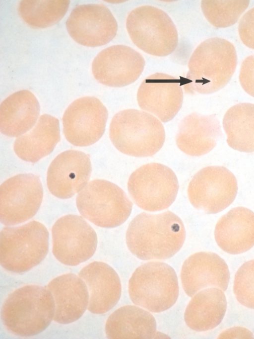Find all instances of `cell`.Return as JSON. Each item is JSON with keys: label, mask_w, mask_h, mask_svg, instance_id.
<instances>
[{"label": "cell", "mask_w": 254, "mask_h": 339, "mask_svg": "<svg viewBox=\"0 0 254 339\" xmlns=\"http://www.w3.org/2000/svg\"><path fill=\"white\" fill-rule=\"evenodd\" d=\"M78 276L85 283L89 293L88 310L93 314H104L119 301L122 292L120 279L108 264L94 261L84 267Z\"/></svg>", "instance_id": "20"}, {"label": "cell", "mask_w": 254, "mask_h": 339, "mask_svg": "<svg viewBox=\"0 0 254 339\" xmlns=\"http://www.w3.org/2000/svg\"><path fill=\"white\" fill-rule=\"evenodd\" d=\"M237 64L234 46L229 41L214 37L201 42L188 63L183 88L187 94H210L224 87L230 81Z\"/></svg>", "instance_id": "2"}, {"label": "cell", "mask_w": 254, "mask_h": 339, "mask_svg": "<svg viewBox=\"0 0 254 339\" xmlns=\"http://www.w3.org/2000/svg\"><path fill=\"white\" fill-rule=\"evenodd\" d=\"M70 36L76 42L87 47H99L116 36L118 23L107 6L101 3L76 6L66 21Z\"/></svg>", "instance_id": "14"}, {"label": "cell", "mask_w": 254, "mask_h": 339, "mask_svg": "<svg viewBox=\"0 0 254 339\" xmlns=\"http://www.w3.org/2000/svg\"><path fill=\"white\" fill-rule=\"evenodd\" d=\"M145 64L143 56L133 48L116 45L104 49L95 57L92 64V71L100 83L120 87L136 81Z\"/></svg>", "instance_id": "15"}, {"label": "cell", "mask_w": 254, "mask_h": 339, "mask_svg": "<svg viewBox=\"0 0 254 339\" xmlns=\"http://www.w3.org/2000/svg\"><path fill=\"white\" fill-rule=\"evenodd\" d=\"M76 204L80 214L95 225L106 228L123 224L132 203L119 186L109 181L95 179L79 192Z\"/></svg>", "instance_id": "8"}, {"label": "cell", "mask_w": 254, "mask_h": 339, "mask_svg": "<svg viewBox=\"0 0 254 339\" xmlns=\"http://www.w3.org/2000/svg\"><path fill=\"white\" fill-rule=\"evenodd\" d=\"M238 33L242 42L254 49V7L249 10L240 19Z\"/></svg>", "instance_id": "31"}, {"label": "cell", "mask_w": 254, "mask_h": 339, "mask_svg": "<svg viewBox=\"0 0 254 339\" xmlns=\"http://www.w3.org/2000/svg\"><path fill=\"white\" fill-rule=\"evenodd\" d=\"M221 289L210 287L193 295L184 314L187 326L192 330H212L222 322L227 309V300Z\"/></svg>", "instance_id": "26"}, {"label": "cell", "mask_w": 254, "mask_h": 339, "mask_svg": "<svg viewBox=\"0 0 254 339\" xmlns=\"http://www.w3.org/2000/svg\"><path fill=\"white\" fill-rule=\"evenodd\" d=\"M238 191L234 174L222 166L205 167L193 176L188 188L189 200L197 210L216 214L228 207Z\"/></svg>", "instance_id": "10"}, {"label": "cell", "mask_w": 254, "mask_h": 339, "mask_svg": "<svg viewBox=\"0 0 254 339\" xmlns=\"http://www.w3.org/2000/svg\"><path fill=\"white\" fill-rule=\"evenodd\" d=\"M179 284L174 269L160 261L138 267L128 281L130 299L136 305L153 313L172 307L179 296Z\"/></svg>", "instance_id": "6"}, {"label": "cell", "mask_w": 254, "mask_h": 339, "mask_svg": "<svg viewBox=\"0 0 254 339\" xmlns=\"http://www.w3.org/2000/svg\"><path fill=\"white\" fill-rule=\"evenodd\" d=\"M214 237L227 253L238 254L249 251L254 246V212L244 207L232 208L217 222Z\"/></svg>", "instance_id": "22"}, {"label": "cell", "mask_w": 254, "mask_h": 339, "mask_svg": "<svg viewBox=\"0 0 254 339\" xmlns=\"http://www.w3.org/2000/svg\"><path fill=\"white\" fill-rule=\"evenodd\" d=\"M183 90L180 81L166 74L156 73L146 78L137 92L139 107L165 123L182 107Z\"/></svg>", "instance_id": "16"}, {"label": "cell", "mask_w": 254, "mask_h": 339, "mask_svg": "<svg viewBox=\"0 0 254 339\" xmlns=\"http://www.w3.org/2000/svg\"><path fill=\"white\" fill-rule=\"evenodd\" d=\"M70 3L68 0H23L18 11L29 26L45 28L58 23L66 13Z\"/></svg>", "instance_id": "28"}, {"label": "cell", "mask_w": 254, "mask_h": 339, "mask_svg": "<svg viewBox=\"0 0 254 339\" xmlns=\"http://www.w3.org/2000/svg\"><path fill=\"white\" fill-rule=\"evenodd\" d=\"M60 140L58 119L44 114L31 131L16 139L13 149L20 159L34 163L49 155Z\"/></svg>", "instance_id": "25"}, {"label": "cell", "mask_w": 254, "mask_h": 339, "mask_svg": "<svg viewBox=\"0 0 254 339\" xmlns=\"http://www.w3.org/2000/svg\"><path fill=\"white\" fill-rule=\"evenodd\" d=\"M217 338L254 339V336L250 330L245 328L235 327L224 331Z\"/></svg>", "instance_id": "33"}, {"label": "cell", "mask_w": 254, "mask_h": 339, "mask_svg": "<svg viewBox=\"0 0 254 339\" xmlns=\"http://www.w3.org/2000/svg\"><path fill=\"white\" fill-rule=\"evenodd\" d=\"M222 123L229 147L242 152H254V104L233 106L225 114Z\"/></svg>", "instance_id": "27"}, {"label": "cell", "mask_w": 254, "mask_h": 339, "mask_svg": "<svg viewBox=\"0 0 254 339\" xmlns=\"http://www.w3.org/2000/svg\"><path fill=\"white\" fill-rule=\"evenodd\" d=\"M53 254L62 263L75 266L95 253L97 237L81 216L69 214L59 218L52 229Z\"/></svg>", "instance_id": "11"}, {"label": "cell", "mask_w": 254, "mask_h": 339, "mask_svg": "<svg viewBox=\"0 0 254 339\" xmlns=\"http://www.w3.org/2000/svg\"><path fill=\"white\" fill-rule=\"evenodd\" d=\"M239 78L243 89L254 97V55L247 57L242 62Z\"/></svg>", "instance_id": "32"}, {"label": "cell", "mask_w": 254, "mask_h": 339, "mask_svg": "<svg viewBox=\"0 0 254 339\" xmlns=\"http://www.w3.org/2000/svg\"><path fill=\"white\" fill-rule=\"evenodd\" d=\"M156 331L153 315L134 305L119 308L109 316L105 324L106 335L110 339H151Z\"/></svg>", "instance_id": "24"}, {"label": "cell", "mask_w": 254, "mask_h": 339, "mask_svg": "<svg viewBox=\"0 0 254 339\" xmlns=\"http://www.w3.org/2000/svg\"><path fill=\"white\" fill-rule=\"evenodd\" d=\"M185 238L182 221L170 211L138 214L129 223L126 236L129 251L144 260L172 257L181 249Z\"/></svg>", "instance_id": "1"}, {"label": "cell", "mask_w": 254, "mask_h": 339, "mask_svg": "<svg viewBox=\"0 0 254 339\" xmlns=\"http://www.w3.org/2000/svg\"><path fill=\"white\" fill-rule=\"evenodd\" d=\"M223 134L215 115L191 113L180 121L176 136L178 148L191 156H201L210 152Z\"/></svg>", "instance_id": "19"}, {"label": "cell", "mask_w": 254, "mask_h": 339, "mask_svg": "<svg viewBox=\"0 0 254 339\" xmlns=\"http://www.w3.org/2000/svg\"><path fill=\"white\" fill-rule=\"evenodd\" d=\"M43 189L40 178L32 173L20 174L0 186V221L5 226L24 222L37 212Z\"/></svg>", "instance_id": "12"}, {"label": "cell", "mask_w": 254, "mask_h": 339, "mask_svg": "<svg viewBox=\"0 0 254 339\" xmlns=\"http://www.w3.org/2000/svg\"><path fill=\"white\" fill-rule=\"evenodd\" d=\"M49 246V232L39 222L4 227L0 234V265L12 273L26 272L44 260Z\"/></svg>", "instance_id": "5"}, {"label": "cell", "mask_w": 254, "mask_h": 339, "mask_svg": "<svg viewBox=\"0 0 254 339\" xmlns=\"http://www.w3.org/2000/svg\"><path fill=\"white\" fill-rule=\"evenodd\" d=\"M126 28L132 42L146 53L165 57L178 44L176 27L163 10L151 5L135 8L128 14Z\"/></svg>", "instance_id": "7"}, {"label": "cell", "mask_w": 254, "mask_h": 339, "mask_svg": "<svg viewBox=\"0 0 254 339\" xmlns=\"http://www.w3.org/2000/svg\"><path fill=\"white\" fill-rule=\"evenodd\" d=\"M91 171L88 155L77 150L65 151L58 155L48 168V188L59 198H71L87 185Z\"/></svg>", "instance_id": "17"}, {"label": "cell", "mask_w": 254, "mask_h": 339, "mask_svg": "<svg viewBox=\"0 0 254 339\" xmlns=\"http://www.w3.org/2000/svg\"><path fill=\"white\" fill-rule=\"evenodd\" d=\"M55 303L51 292L46 287L28 285L11 293L4 301L0 317L10 333L19 337L38 335L50 325L54 319Z\"/></svg>", "instance_id": "3"}, {"label": "cell", "mask_w": 254, "mask_h": 339, "mask_svg": "<svg viewBox=\"0 0 254 339\" xmlns=\"http://www.w3.org/2000/svg\"><path fill=\"white\" fill-rule=\"evenodd\" d=\"M110 140L120 152L135 157L157 153L165 140L161 122L143 110L127 109L117 113L109 128Z\"/></svg>", "instance_id": "4"}, {"label": "cell", "mask_w": 254, "mask_h": 339, "mask_svg": "<svg viewBox=\"0 0 254 339\" xmlns=\"http://www.w3.org/2000/svg\"><path fill=\"white\" fill-rule=\"evenodd\" d=\"M40 113L36 96L28 90L11 94L0 106V130L3 135L19 137L35 124Z\"/></svg>", "instance_id": "23"}, {"label": "cell", "mask_w": 254, "mask_h": 339, "mask_svg": "<svg viewBox=\"0 0 254 339\" xmlns=\"http://www.w3.org/2000/svg\"><path fill=\"white\" fill-rule=\"evenodd\" d=\"M46 288L55 301L54 321L67 324L79 319L88 308L89 293L84 281L78 276L68 273L52 280Z\"/></svg>", "instance_id": "21"}, {"label": "cell", "mask_w": 254, "mask_h": 339, "mask_svg": "<svg viewBox=\"0 0 254 339\" xmlns=\"http://www.w3.org/2000/svg\"><path fill=\"white\" fill-rule=\"evenodd\" d=\"M181 279L184 290L191 297L199 291L210 287L225 291L230 272L227 264L218 254L201 252L185 260L182 267Z\"/></svg>", "instance_id": "18"}, {"label": "cell", "mask_w": 254, "mask_h": 339, "mask_svg": "<svg viewBox=\"0 0 254 339\" xmlns=\"http://www.w3.org/2000/svg\"><path fill=\"white\" fill-rule=\"evenodd\" d=\"M249 0H203L202 11L207 21L218 28L232 26L247 8Z\"/></svg>", "instance_id": "29"}, {"label": "cell", "mask_w": 254, "mask_h": 339, "mask_svg": "<svg viewBox=\"0 0 254 339\" xmlns=\"http://www.w3.org/2000/svg\"><path fill=\"white\" fill-rule=\"evenodd\" d=\"M175 172L157 163L144 165L134 170L127 182V189L134 202L143 210L155 212L168 208L179 190Z\"/></svg>", "instance_id": "9"}, {"label": "cell", "mask_w": 254, "mask_h": 339, "mask_svg": "<svg viewBox=\"0 0 254 339\" xmlns=\"http://www.w3.org/2000/svg\"><path fill=\"white\" fill-rule=\"evenodd\" d=\"M233 291L241 304L254 309V259L243 263L237 270Z\"/></svg>", "instance_id": "30"}, {"label": "cell", "mask_w": 254, "mask_h": 339, "mask_svg": "<svg viewBox=\"0 0 254 339\" xmlns=\"http://www.w3.org/2000/svg\"><path fill=\"white\" fill-rule=\"evenodd\" d=\"M108 116L107 108L97 98L84 96L76 99L63 115L66 139L78 147L95 143L104 133Z\"/></svg>", "instance_id": "13"}]
</instances>
